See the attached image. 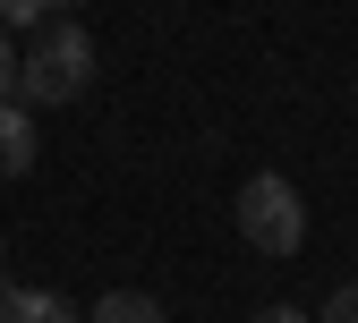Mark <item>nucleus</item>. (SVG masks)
I'll return each instance as SVG.
<instances>
[{
  "instance_id": "7ed1b4c3",
  "label": "nucleus",
  "mask_w": 358,
  "mask_h": 323,
  "mask_svg": "<svg viewBox=\"0 0 358 323\" xmlns=\"http://www.w3.org/2000/svg\"><path fill=\"white\" fill-rule=\"evenodd\" d=\"M34 119H43V111H34V103H17V94L0 103V179H26V170H34V153H43Z\"/></svg>"
},
{
  "instance_id": "6e6552de",
  "label": "nucleus",
  "mask_w": 358,
  "mask_h": 323,
  "mask_svg": "<svg viewBox=\"0 0 358 323\" xmlns=\"http://www.w3.org/2000/svg\"><path fill=\"white\" fill-rule=\"evenodd\" d=\"M17 60H26V52H17V43H9V26H0V103H9V94H17Z\"/></svg>"
},
{
  "instance_id": "0eeeda50",
  "label": "nucleus",
  "mask_w": 358,
  "mask_h": 323,
  "mask_svg": "<svg viewBox=\"0 0 358 323\" xmlns=\"http://www.w3.org/2000/svg\"><path fill=\"white\" fill-rule=\"evenodd\" d=\"M52 17V0H0V26H43Z\"/></svg>"
},
{
  "instance_id": "9d476101",
  "label": "nucleus",
  "mask_w": 358,
  "mask_h": 323,
  "mask_svg": "<svg viewBox=\"0 0 358 323\" xmlns=\"http://www.w3.org/2000/svg\"><path fill=\"white\" fill-rule=\"evenodd\" d=\"M52 9H60V17H77V9H85V0H52Z\"/></svg>"
},
{
  "instance_id": "39448f33",
  "label": "nucleus",
  "mask_w": 358,
  "mask_h": 323,
  "mask_svg": "<svg viewBox=\"0 0 358 323\" xmlns=\"http://www.w3.org/2000/svg\"><path fill=\"white\" fill-rule=\"evenodd\" d=\"M85 323H171V315H162V298H145V290H103Z\"/></svg>"
},
{
  "instance_id": "423d86ee",
  "label": "nucleus",
  "mask_w": 358,
  "mask_h": 323,
  "mask_svg": "<svg viewBox=\"0 0 358 323\" xmlns=\"http://www.w3.org/2000/svg\"><path fill=\"white\" fill-rule=\"evenodd\" d=\"M316 323H358V281H341V290L316 306Z\"/></svg>"
},
{
  "instance_id": "f257e3e1",
  "label": "nucleus",
  "mask_w": 358,
  "mask_h": 323,
  "mask_svg": "<svg viewBox=\"0 0 358 323\" xmlns=\"http://www.w3.org/2000/svg\"><path fill=\"white\" fill-rule=\"evenodd\" d=\"M85 85H94V34H85L77 17H60V26H34L26 60H17V103L52 111V103H77Z\"/></svg>"
},
{
  "instance_id": "1a4fd4ad",
  "label": "nucleus",
  "mask_w": 358,
  "mask_h": 323,
  "mask_svg": "<svg viewBox=\"0 0 358 323\" xmlns=\"http://www.w3.org/2000/svg\"><path fill=\"white\" fill-rule=\"evenodd\" d=\"M248 323H316V315H299V306H264V315H248Z\"/></svg>"
},
{
  "instance_id": "20e7f679",
  "label": "nucleus",
  "mask_w": 358,
  "mask_h": 323,
  "mask_svg": "<svg viewBox=\"0 0 358 323\" xmlns=\"http://www.w3.org/2000/svg\"><path fill=\"white\" fill-rule=\"evenodd\" d=\"M0 323H85L60 290H26V281H9L0 290Z\"/></svg>"
},
{
  "instance_id": "f03ea898",
  "label": "nucleus",
  "mask_w": 358,
  "mask_h": 323,
  "mask_svg": "<svg viewBox=\"0 0 358 323\" xmlns=\"http://www.w3.org/2000/svg\"><path fill=\"white\" fill-rule=\"evenodd\" d=\"M231 213H239V239L256 255H299L307 247V204H299V188H290L282 170H256Z\"/></svg>"
}]
</instances>
